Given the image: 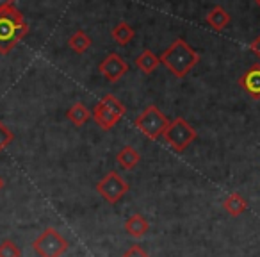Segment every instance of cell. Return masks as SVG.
Wrapping results in <instances>:
<instances>
[{
    "mask_svg": "<svg viewBox=\"0 0 260 257\" xmlns=\"http://www.w3.org/2000/svg\"><path fill=\"white\" fill-rule=\"evenodd\" d=\"M29 33L23 15L16 8L0 11V54L8 55Z\"/></svg>",
    "mask_w": 260,
    "mask_h": 257,
    "instance_id": "obj_2",
    "label": "cell"
},
{
    "mask_svg": "<svg viewBox=\"0 0 260 257\" xmlns=\"http://www.w3.org/2000/svg\"><path fill=\"white\" fill-rule=\"evenodd\" d=\"M223 209L226 211L230 216L237 218L248 209V202H246L241 193H230V195L223 200Z\"/></svg>",
    "mask_w": 260,
    "mask_h": 257,
    "instance_id": "obj_11",
    "label": "cell"
},
{
    "mask_svg": "<svg viewBox=\"0 0 260 257\" xmlns=\"http://www.w3.org/2000/svg\"><path fill=\"white\" fill-rule=\"evenodd\" d=\"M100 72L109 82H118L126 72H128V63L123 61L121 55L118 54H109L104 61L100 63Z\"/></svg>",
    "mask_w": 260,
    "mask_h": 257,
    "instance_id": "obj_8",
    "label": "cell"
},
{
    "mask_svg": "<svg viewBox=\"0 0 260 257\" xmlns=\"http://www.w3.org/2000/svg\"><path fill=\"white\" fill-rule=\"evenodd\" d=\"M111 36L118 45H126V43H130V41L134 40L136 31L132 29V27H130L126 22H121L111 31Z\"/></svg>",
    "mask_w": 260,
    "mask_h": 257,
    "instance_id": "obj_17",
    "label": "cell"
},
{
    "mask_svg": "<svg viewBox=\"0 0 260 257\" xmlns=\"http://www.w3.org/2000/svg\"><path fill=\"white\" fill-rule=\"evenodd\" d=\"M139 159H141L139 152L130 145L123 147V149L116 154V161H118L119 168H123V170H132V168H136L139 163Z\"/></svg>",
    "mask_w": 260,
    "mask_h": 257,
    "instance_id": "obj_12",
    "label": "cell"
},
{
    "mask_svg": "<svg viewBox=\"0 0 260 257\" xmlns=\"http://www.w3.org/2000/svg\"><path fill=\"white\" fill-rule=\"evenodd\" d=\"M0 257H22V250L11 239L0 243Z\"/></svg>",
    "mask_w": 260,
    "mask_h": 257,
    "instance_id": "obj_18",
    "label": "cell"
},
{
    "mask_svg": "<svg viewBox=\"0 0 260 257\" xmlns=\"http://www.w3.org/2000/svg\"><path fill=\"white\" fill-rule=\"evenodd\" d=\"M32 250L40 257H61L68 250V241L55 229L48 227L34 239Z\"/></svg>",
    "mask_w": 260,
    "mask_h": 257,
    "instance_id": "obj_6",
    "label": "cell"
},
{
    "mask_svg": "<svg viewBox=\"0 0 260 257\" xmlns=\"http://www.w3.org/2000/svg\"><path fill=\"white\" fill-rule=\"evenodd\" d=\"M249 50H251L253 54H255L256 58L260 59V34L255 38V40L251 41V43H249Z\"/></svg>",
    "mask_w": 260,
    "mask_h": 257,
    "instance_id": "obj_21",
    "label": "cell"
},
{
    "mask_svg": "<svg viewBox=\"0 0 260 257\" xmlns=\"http://www.w3.org/2000/svg\"><path fill=\"white\" fill-rule=\"evenodd\" d=\"M125 112H126L125 105H123L114 95H105L98 104H94L91 115H93L94 123H96L100 129L111 131L112 127L118 125V122L125 116Z\"/></svg>",
    "mask_w": 260,
    "mask_h": 257,
    "instance_id": "obj_3",
    "label": "cell"
},
{
    "mask_svg": "<svg viewBox=\"0 0 260 257\" xmlns=\"http://www.w3.org/2000/svg\"><path fill=\"white\" fill-rule=\"evenodd\" d=\"M68 45L73 52H77V54H84L86 50H89V47L93 45V41H91V38L87 36L84 31H75V33L70 36Z\"/></svg>",
    "mask_w": 260,
    "mask_h": 257,
    "instance_id": "obj_16",
    "label": "cell"
},
{
    "mask_svg": "<svg viewBox=\"0 0 260 257\" xmlns=\"http://www.w3.org/2000/svg\"><path fill=\"white\" fill-rule=\"evenodd\" d=\"M159 58H160V63H162L177 79H184V77L200 63V54L187 43V41L182 40V38L175 40Z\"/></svg>",
    "mask_w": 260,
    "mask_h": 257,
    "instance_id": "obj_1",
    "label": "cell"
},
{
    "mask_svg": "<svg viewBox=\"0 0 260 257\" xmlns=\"http://www.w3.org/2000/svg\"><path fill=\"white\" fill-rule=\"evenodd\" d=\"M239 86L244 93L251 98L260 100V63L251 65L241 77H239Z\"/></svg>",
    "mask_w": 260,
    "mask_h": 257,
    "instance_id": "obj_9",
    "label": "cell"
},
{
    "mask_svg": "<svg viewBox=\"0 0 260 257\" xmlns=\"http://www.w3.org/2000/svg\"><path fill=\"white\" fill-rule=\"evenodd\" d=\"M125 231H126V234H130L132 238H143V236L150 231V223L141 214H132V216L125 221Z\"/></svg>",
    "mask_w": 260,
    "mask_h": 257,
    "instance_id": "obj_10",
    "label": "cell"
},
{
    "mask_svg": "<svg viewBox=\"0 0 260 257\" xmlns=\"http://www.w3.org/2000/svg\"><path fill=\"white\" fill-rule=\"evenodd\" d=\"M196 138H198V134H196L194 127L180 116L170 122V127L164 132V139L175 152H184Z\"/></svg>",
    "mask_w": 260,
    "mask_h": 257,
    "instance_id": "obj_5",
    "label": "cell"
},
{
    "mask_svg": "<svg viewBox=\"0 0 260 257\" xmlns=\"http://www.w3.org/2000/svg\"><path fill=\"white\" fill-rule=\"evenodd\" d=\"M121 257H150L148 255V252H146L143 246H139V245H132L128 250H126L125 253H123Z\"/></svg>",
    "mask_w": 260,
    "mask_h": 257,
    "instance_id": "obj_20",
    "label": "cell"
},
{
    "mask_svg": "<svg viewBox=\"0 0 260 257\" xmlns=\"http://www.w3.org/2000/svg\"><path fill=\"white\" fill-rule=\"evenodd\" d=\"M159 65H160V58L153 54L152 50H148V48H146V50H143L141 54L136 58V66H138L143 73H146V75L155 72Z\"/></svg>",
    "mask_w": 260,
    "mask_h": 257,
    "instance_id": "obj_13",
    "label": "cell"
},
{
    "mask_svg": "<svg viewBox=\"0 0 260 257\" xmlns=\"http://www.w3.org/2000/svg\"><path fill=\"white\" fill-rule=\"evenodd\" d=\"M13 4H15V0H0V11H4V9H8V8H13Z\"/></svg>",
    "mask_w": 260,
    "mask_h": 257,
    "instance_id": "obj_22",
    "label": "cell"
},
{
    "mask_svg": "<svg viewBox=\"0 0 260 257\" xmlns=\"http://www.w3.org/2000/svg\"><path fill=\"white\" fill-rule=\"evenodd\" d=\"M96 191L100 193L109 204H116L128 193V182H126L118 172H109V174L96 184Z\"/></svg>",
    "mask_w": 260,
    "mask_h": 257,
    "instance_id": "obj_7",
    "label": "cell"
},
{
    "mask_svg": "<svg viewBox=\"0 0 260 257\" xmlns=\"http://www.w3.org/2000/svg\"><path fill=\"white\" fill-rule=\"evenodd\" d=\"M66 118H68L73 125L80 127V125H84L86 122H89V118H93V115H91V111L84 104L75 102V104H73L72 107L66 111Z\"/></svg>",
    "mask_w": 260,
    "mask_h": 257,
    "instance_id": "obj_14",
    "label": "cell"
},
{
    "mask_svg": "<svg viewBox=\"0 0 260 257\" xmlns=\"http://www.w3.org/2000/svg\"><path fill=\"white\" fill-rule=\"evenodd\" d=\"M205 22L209 23L214 31H223L224 27L230 23V15H228L221 6H216V8L210 9V13L207 15Z\"/></svg>",
    "mask_w": 260,
    "mask_h": 257,
    "instance_id": "obj_15",
    "label": "cell"
},
{
    "mask_svg": "<svg viewBox=\"0 0 260 257\" xmlns=\"http://www.w3.org/2000/svg\"><path fill=\"white\" fill-rule=\"evenodd\" d=\"M134 125L139 132L146 136L152 141H157L160 136H164L166 129L170 127V120L166 118L162 111L157 105H148L138 118L134 120Z\"/></svg>",
    "mask_w": 260,
    "mask_h": 257,
    "instance_id": "obj_4",
    "label": "cell"
},
{
    "mask_svg": "<svg viewBox=\"0 0 260 257\" xmlns=\"http://www.w3.org/2000/svg\"><path fill=\"white\" fill-rule=\"evenodd\" d=\"M255 2H256V6H258V8H260V0H255Z\"/></svg>",
    "mask_w": 260,
    "mask_h": 257,
    "instance_id": "obj_24",
    "label": "cell"
},
{
    "mask_svg": "<svg viewBox=\"0 0 260 257\" xmlns=\"http://www.w3.org/2000/svg\"><path fill=\"white\" fill-rule=\"evenodd\" d=\"M13 139H15V134L9 131L4 123L0 122V152H4V150L13 143Z\"/></svg>",
    "mask_w": 260,
    "mask_h": 257,
    "instance_id": "obj_19",
    "label": "cell"
},
{
    "mask_svg": "<svg viewBox=\"0 0 260 257\" xmlns=\"http://www.w3.org/2000/svg\"><path fill=\"white\" fill-rule=\"evenodd\" d=\"M4 179H2V177H0V191H2V188H4Z\"/></svg>",
    "mask_w": 260,
    "mask_h": 257,
    "instance_id": "obj_23",
    "label": "cell"
}]
</instances>
